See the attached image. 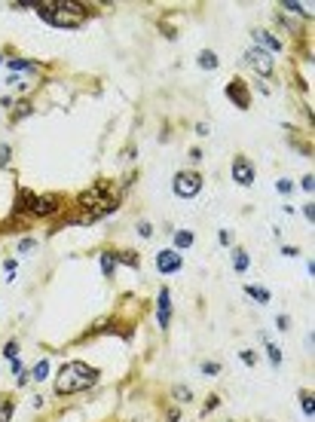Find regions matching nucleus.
Segmentation results:
<instances>
[{
	"instance_id": "f257e3e1",
	"label": "nucleus",
	"mask_w": 315,
	"mask_h": 422,
	"mask_svg": "<svg viewBox=\"0 0 315 422\" xmlns=\"http://www.w3.org/2000/svg\"><path fill=\"white\" fill-rule=\"evenodd\" d=\"M34 13L55 31H76L95 15V10H89L83 0H37Z\"/></svg>"
},
{
	"instance_id": "f03ea898",
	"label": "nucleus",
	"mask_w": 315,
	"mask_h": 422,
	"mask_svg": "<svg viewBox=\"0 0 315 422\" xmlns=\"http://www.w3.org/2000/svg\"><path fill=\"white\" fill-rule=\"evenodd\" d=\"M101 383V370L89 361H62V367L53 376V398H71V395H83L95 389Z\"/></svg>"
},
{
	"instance_id": "7ed1b4c3",
	"label": "nucleus",
	"mask_w": 315,
	"mask_h": 422,
	"mask_svg": "<svg viewBox=\"0 0 315 422\" xmlns=\"http://www.w3.org/2000/svg\"><path fill=\"white\" fill-rule=\"evenodd\" d=\"M202 187H206V178H202L199 168H181V172H175L172 178V193L177 199H196L202 193Z\"/></svg>"
},
{
	"instance_id": "20e7f679",
	"label": "nucleus",
	"mask_w": 315,
	"mask_h": 422,
	"mask_svg": "<svg viewBox=\"0 0 315 422\" xmlns=\"http://www.w3.org/2000/svg\"><path fill=\"white\" fill-rule=\"evenodd\" d=\"M242 64L248 71L257 74V80H272L276 77V55H269L267 49H257V46H248L242 55Z\"/></svg>"
},
{
	"instance_id": "39448f33",
	"label": "nucleus",
	"mask_w": 315,
	"mask_h": 422,
	"mask_svg": "<svg viewBox=\"0 0 315 422\" xmlns=\"http://www.w3.org/2000/svg\"><path fill=\"white\" fill-rule=\"evenodd\" d=\"M224 95L229 98V104H236L239 111H251V104H254V92L248 86V80H242V77H233L224 86Z\"/></svg>"
},
{
	"instance_id": "423d86ee",
	"label": "nucleus",
	"mask_w": 315,
	"mask_h": 422,
	"mask_svg": "<svg viewBox=\"0 0 315 422\" xmlns=\"http://www.w3.org/2000/svg\"><path fill=\"white\" fill-rule=\"evenodd\" d=\"M229 175H233V181L239 184V187L248 190V187H254V181H257V165L245 154H236L233 163H229Z\"/></svg>"
},
{
	"instance_id": "0eeeda50",
	"label": "nucleus",
	"mask_w": 315,
	"mask_h": 422,
	"mask_svg": "<svg viewBox=\"0 0 315 422\" xmlns=\"http://www.w3.org/2000/svg\"><path fill=\"white\" fill-rule=\"evenodd\" d=\"M172 315H175L172 288L163 285V288L156 291V325H159V331H163V334H168V327H172Z\"/></svg>"
},
{
	"instance_id": "6e6552de",
	"label": "nucleus",
	"mask_w": 315,
	"mask_h": 422,
	"mask_svg": "<svg viewBox=\"0 0 315 422\" xmlns=\"http://www.w3.org/2000/svg\"><path fill=\"white\" fill-rule=\"evenodd\" d=\"M153 266H156L159 275H175L184 269V254H177L175 248H163L153 254Z\"/></svg>"
},
{
	"instance_id": "1a4fd4ad",
	"label": "nucleus",
	"mask_w": 315,
	"mask_h": 422,
	"mask_svg": "<svg viewBox=\"0 0 315 422\" xmlns=\"http://www.w3.org/2000/svg\"><path fill=\"white\" fill-rule=\"evenodd\" d=\"M251 46H257V49H267L269 55H279V53H285V40L279 37L276 31H269V28H254V31H251Z\"/></svg>"
},
{
	"instance_id": "9d476101",
	"label": "nucleus",
	"mask_w": 315,
	"mask_h": 422,
	"mask_svg": "<svg viewBox=\"0 0 315 422\" xmlns=\"http://www.w3.org/2000/svg\"><path fill=\"white\" fill-rule=\"evenodd\" d=\"M6 67H10V77H34V74L43 71V62H34V58H22V55H6Z\"/></svg>"
},
{
	"instance_id": "9b49d317",
	"label": "nucleus",
	"mask_w": 315,
	"mask_h": 422,
	"mask_svg": "<svg viewBox=\"0 0 315 422\" xmlns=\"http://www.w3.org/2000/svg\"><path fill=\"white\" fill-rule=\"evenodd\" d=\"M260 343H263V352H267L269 367H272V370H279V367H282V361H285V355H282V346L272 343V336H269L267 331H260Z\"/></svg>"
},
{
	"instance_id": "f8f14e48",
	"label": "nucleus",
	"mask_w": 315,
	"mask_h": 422,
	"mask_svg": "<svg viewBox=\"0 0 315 422\" xmlns=\"http://www.w3.org/2000/svg\"><path fill=\"white\" fill-rule=\"evenodd\" d=\"M114 257H116V266H126V269H141V251L138 248H114Z\"/></svg>"
},
{
	"instance_id": "ddd939ff",
	"label": "nucleus",
	"mask_w": 315,
	"mask_h": 422,
	"mask_svg": "<svg viewBox=\"0 0 315 422\" xmlns=\"http://www.w3.org/2000/svg\"><path fill=\"white\" fill-rule=\"evenodd\" d=\"M37 114V104H34L31 98H15V104H13V111H10V123H22V120H28V116Z\"/></svg>"
},
{
	"instance_id": "4468645a",
	"label": "nucleus",
	"mask_w": 315,
	"mask_h": 422,
	"mask_svg": "<svg viewBox=\"0 0 315 422\" xmlns=\"http://www.w3.org/2000/svg\"><path fill=\"white\" fill-rule=\"evenodd\" d=\"M196 245V233L187 230V226H181V230H172V248L177 251V254H184V251H190Z\"/></svg>"
},
{
	"instance_id": "2eb2a0df",
	"label": "nucleus",
	"mask_w": 315,
	"mask_h": 422,
	"mask_svg": "<svg viewBox=\"0 0 315 422\" xmlns=\"http://www.w3.org/2000/svg\"><path fill=\"white\" fill-rule=\"evenodd\" d=\"M279 13H285L288 19H291V15L312 19V4H300V0H282V4H279Z\"/></svg>"
},
{
	"instance_id": "dca6fc26",
	"label": "nucleus",
	"mask_w": 315,
	"mask_h": 422,
	"mask_svg": "<svg viewBox=\"0 0 315 422\" xmlns=\"http://www.w3.org/2000/svg\"><path fill=\"white\" fill-rule=\"evenodd\" d=\"M168 398H172L177 407H190V404L196 401V395H193V389L190 386H184V383H175L172 389H168Z\"/></svg>"
},
{
	"instance_id": "f3484780",
	"label": "nucleus",
	"mask_w": 315,
	"mask_h": 422,
	"mask_svg": "<svg viewBox=\"0 0 315 422\" xmlns=\"http://www.w3.org/2000/svg\"><path fill=\"white\" fill-rule=\"evenodd\" d=\"M28 376H31V383H37V386H40V383H46V379L53 376V361H49V355L40 358L37 365L28 370Z\"/></svg>"
},
{
	"instance_id": "a211bd4d",
	"label": "nucleus",
	"mask_w": 315,
	"mask_h": 422,
	"mask_svg": "<svg viewBox=\"0 0 315 422\" xmlns=\"http://www.w3.org/2000/svg\"><path fill=\"white\" fill-rule=\"evenodd\" d=\"M229 260H233V269H236V275H245L251 269V254L242 248V245H236L233 248V254H229Z\"/></svg>"
},
{
	"instance_id": "6ab92c4d",
	"label": "nucleus",
	"mask_w": 315,
	"mask_h": 422,
	"mask_svg": "<svg viewBox=\"0 0 315 422\" xmlns=\"http://www.w3.org/2000/svg\"><path fill=\"white\" fill-rule=\"evenodd\" d=\"M245 297H251L254 303H260V306H269L272 303V291L267 288V285H245Z\"/></svg>"
},
{
	"instance_id": "aec40b11",
	"label": "nucleus",
	"mask_w": 315,
	"mask_h": 422,
	"mask_svg": "<svg viewBox=\"0 0 315 422\" xmlns=\"http://www.w3.org/2000/svg\"><path fill=\"white\" fill-rule=\"evenodd\" d=\"M15 407H19V401H15L13 392L0 395V422H13L15 419Z\"/></svg>"
},
{
	"instance_id": "412c9836",
	"label": "nucleus",
	"mask_w": 315,
	"mask_h": 422,
	"mask_svg": "<svg viewBox=\"0 0 315 422\" xmlns=\"http://www.w3.org/2000/svg\"><path fill=\"white\" fill-rule=\"evenodd\" d=\"M98 264H101V275H105L107 282L116 275V269H120V266H116V257H114V248H105V251H101V254H98Z\"/></svg>"
},
{
	"instance_id": "4be33fe9",
	"label": "nucleus",
	"mask_w": 315,
	"mask_h": 422,
	"mask_svg": "<svg viewBox=\"0 0 315 422\" xmlns=\"http://www.w3.org/2000/svg\"><path fill=\"white\" fill-rule=\"evenodd\" d=\"M196 64H199V71H217L220 67V58L215 49H199V55H196Z\"/></svg>"
},
{
	"instance_id": "5701e85b",
	"label": "nucleus",
	"mask_w": 315,
	"mask_h": 422,
	"mask_svg": "<svg viewBox=\"0 0 315 422\" xmlns=\"http://www.w3.org/2000/svg\"><path fill=\"white\" fill-rule=\"evenodd\" d=\"M297 401H300L303 416L312 422V419H315V395H312L309 389H300V392H297Z\"/></svg>"
},
{
	"instance_id": "b1692460",
	"label": "nucleus",
	"mask_w": 315,
	"mask_h": 422,
	"mask_svg": "<svg viewBox=\"0 0 315 422\" xmlns=\"http://www.w3.org/2000/svg\"><path fill=\"white\" fill-rule=\"evenodd\" d=\"M0 355H4L6 361L22 358V340H19V336H10V340L4 343V349H0Z\"/></svg>"
},
{
	"instance_id": "393cba45",
	"label": "nucleus",
	"mask_w": 315,
	"mask_h": 422,
	"mask_svg": "<svg viewBox=\"0 0 315 422\" xmlns=\"http://www.w3.org/2000/svg\"><path fill=\"white\" fill-rule=\"evenodd\" d=\"M13 163H15V150H13V144L0 141V172H10Z\"/></svg>"
},
{
	"instance_id": "a878e982",
	"label": "nucleus",
	"mask_w": 315,
	"mask_h": 422,
	"mask_svg": "<svg viewBox=\"0 0 315 422\" xmlns=\"http://www.w3.org/2000/svg\"><path fill=\"white\" fill-rule=\"evenodd\" d=\"M37 245H40V239H34V236H22V239L15 242V251H19V254H31V251H37Z\"/></svg>"
},
{
	"instance_id": "bb28decb",
	"label": "nucleus",
	"mask_w": 315,
	"mask_h": 422,
	"mask_svg": "<svg viewBox=\"0 0 315 422\" xmlns=\"http://www.w3.org/2000/svg\"><path fill=\"white\" fill-rule=\"evenodd\" d=\"M220 370H224V365H220V361H202V365H199V374L208 376V379L220 376Z\"/></svg>"
},
{
	"instance_id": "cd10ccee",
	"label": "nucleus",
	"mask_w": 315,
	"mask_h": 422,
	"mask_svg": "<svg viewBox=\"0 0 315 422\" xmlns=\"http://www.w3.org/2000/svg\"><path fill=\"white\" fill-rule=\"evenodd\" d=\"M135 230H138V236H141V239H153V236H156V226H153L150 221H138V224H135Z\"/></svg>"
},
{
	"instance_id": "c85d7f7f",
	"label": "nucleus",
	"mask_w": 315,
	"mask_h": 422,
	"mask_svg": "<svg viewBox=\"0 0 315 422\" xmlns=\"http://www.w3.org/2000/svg\"><path fill=\"white\" fill-rule=\"evenodd\" d=\"M220 407V395H208L206 404H202V416H208V413H215Z\"/></svg>"
},
{
	"instance_id": "c756f323",
	"label": "nucleus",
	"mask_w": 315,
	"mask_h": 422,
	"mask_svg": "<svg viewBox=\"0 0 315 422\" xmlns=\"http://www.w3.org/2000/svg\"><path fill=\"white\" fill-rule=\"evenodd\" d=\"M300 190L312 199V193H315V175H312V172H309V175H303V178H300Z\"/></svg>"
},
{
	"instance_id": "7c9ffc66",
	"label": "nucleus",
	"mask_w": 315,
	"mask_h": 422,
	"mask_svg": "<svg viewBox=\"0 0 315 422\" xmlns=\"http://www.w3.org/2000/svg\"><path fill=\"white\" fill-rule=\"evenodd\" d=\"M276 193H282V196H291V193H294V181L279 178V181H276Z\"/></svg>"
},
{
	"instance_id": "2f4dec72",
	"label": "nucleus",
	"mask_w": 315,
	"mask_h": 422,
	"mask_svg": "<svg viewBox=\"0 0 315 422\" xmlns=\"http://www.w3.org/2000/svg\"><path fill=\"white\" fill-rule=\"evenodd\" d=\"M239 361H242L245 367H254V365H257V352H251V349H242V352H239Z\"/></svg>"
},
{
	"instance_id": "473e14b6",
	"label": "nucleus",
	"mask_w": 315,
	"mask_h": 422,
	"mask_svg": "<svg viewBox=\"0 0 315 422\" xmlns=\"http://www.w3.org/2000/svg\"><path fill=\"white\" fill-rule=\"evenodd\" d=\"M300 211H303V217H306V221H309V226H312V224H315V205H312V199L303 202Z\"/></svg>"
},
{
	"instance_id": "72a5a7b5",
	"label": "nucleus",
	"mask_w": 315,
	"mask_h": 422,
	"mask_svg": "<svg viewBox=\"0 0 315 422\" xmlns=\"http://www.w3.org/2000/svg\"><path fill=\"white\" fill-rule=\"evenodd\" d=\"M166 422H181V407H177V404L166 407Z\"/></svg>"
},
{
	"instance_id": "f704fd0d",
	"label": "nucleus",
	"mask_w": 315,
	"mask_h": 422,
	"mask_svg": "<svg viewBox=\"0 0 315 422\" xmlns=\"http://www.w3.org/2000/svg\"><path fill=\"white\" fill-rule=\"evenodd\" d=\"M288 327H291V315H285V312H282V315H276V331H288Z\"/></svg>"
},
{
	"instance_id": "c9c22d12",
	"label": "nucleus",
	"mask_w": 315,
	"mask_h": 422,
	"mask_svg": "<svg viewBox=\"0 0 315 422\" xmlns=\"http://www.w3.org/2000/svg\"><path fill=\"white\" fill-rule=\"evenodd\" d=\"M196 135H199V138H208V135H211V125H208L206 120H199V123H196Z\"/></svg>"
},
{
	"instance_id": "e433bc0d",
	"label": "nucleus",
	"mask_w": 315,
	"mask_h": 422,
	"mask_svg": "<svg viewBox=\"0 0 315 422\" xmlns=\"http://www.w3.org/2000/svg\"><path fill=\"white\" fill-rule=\"evenodd\" d=\"M37 0H13V10H34Z\"/></svg>"
},
{
	"instance_id": "4c0bfd02",
	"label": "nucleus",
	"mask_w": 315,
	"mask_h": 422,
	"mask_svg": "<svg viewBox=\"0 0 315 422\" xmlns=\"http://www.w3.org/2000/svg\"><path fill=\"white\" fill-rule=\"evenodd\" d=\"M282 257H300V248L297 245H282Z\"/></svg>"
},
{
	"instance_id": "58836bf2",
	"label": "nucleus",
	"mask_w": 315,
	"mask_h": 422,
	"mask_svg": "<svg viewBox=\"0 0 315 422\" xmlns=\"http://www.w3.org/2000/svg\"><path fill=\"white\" fill-rule=\"evenodd\" d=\"M202 156H206V150H202V147H190V163L199 165V163H202Z\"/></svg>"
},
{
	"instance_id": "ea45409f",
	"label": "nucleus",
	"mask_w": 315,
	"mask_h": 422,
	"mask_svg": "<svg viewBox=\"0 0 315 422\" xmlns=\"http://www.w3.org/2000/svg\"><path fill=\"white\" fill-rule=\"evenodd\" d=\"M217 242L224 245V248H229V242H233V236H229V230H220V233H217Z\"/></svg>"
},
{
	"instance_id": "a19ab883",
	"label": "nucleus",
	"mask_w": 315,
	"mask_h": 422,
	"mask_svg": "<svg viewBox=\"0 0 315 422\" xmlns=\"http://www.w3.org/2000/svg\"><path fill=\"white\" fill-rule=\"evenodd\" d=\"M13 104H15V98L10 95V92H6V95L0 98V107H6V111H13Z\"/></svg>"
},
{
	"instance_id": "79ce46f5",
	"label": "nucleus",
	"mask_w": 315,
	"mask_h": 422,
	"mask_svg": "<svg viewBox=\"0 0 315 422\" xmlns=\"http://www.w3.org/2000/svg\"><path fill=\"white\" fill-rule=\"evenodd\" d=\"M46 407V398L43 395H37V398H34V410H43Z\"/></svg>"
},
{
	"instance_id": "37998d69",
	"label": "nucleus",
	"mask_w": 315,
	"mask_h": 422,
	"mask_svg": "<svg viewBox=\"0 0 315 422\" xmlns=\"http://www.w3.org/2000/svg\"><path fill=\"white\" fill-rule=\"evenodd\" d=\"M306 275H309V278L315 275V260H312V257H309V260H306Z\"/></svg>"
},
{
	"instance_id": "c03bdc74",
	"label": "nucleus",
	"mask_w": 315,
	"mask_h": 422,
	"mask_svg": "<svg viewBox=\"0 0 315 422\" xmlns=\"http://www.w3.org/2000/svg\"><path fill=\"white\" fill-rule=\"evenodd\" d=\"M312 346H315V334L309 331V334H306V349H312Z\"/></svg>"
},
{
	"instance_id": "a18cd8bd",
	"label": "nucleus",
	"mask_w": 315,
	"mask_h": 422,
	"mask_svg": "<svg viewBox=\"0 0 315 422\" xmlns=\"http://www.w3.org/2000/svg\"><path fill=\"white\" fill-rule=\"evenodd\" d=\"M4 62H6V55H4V53H0V67H4Z\"/></svg>"
},
{
	"instance_id": "49530a36",
	"label": "nucleus",
	"mask_w": 315,
	"mask_h": 422,
	"mask_svg": "<svg viewBox=\"0 0 315 422\" xmlns=\"http://www.w3.org/2000/svg\"><path fill=\"white\" fill-rule=\"evenodd\" d=\"M263 422H272V419H263Z\"/></svg>"
},
{
	"instance_id": "de8ad7c7",
	"label": "nucleus",
	"mask_w": 315,
	"mask_h": 422,
	"mask_svg": "<svg viewBox=\"0 0 315 422\" xmlns=\"http://www.w3.org/2000/svg\"><path fill=\"white\" fill-rule=\"evenodd\" d=\"M227 422H233V419H227Z\"/></svg>"
}]
</instances>
